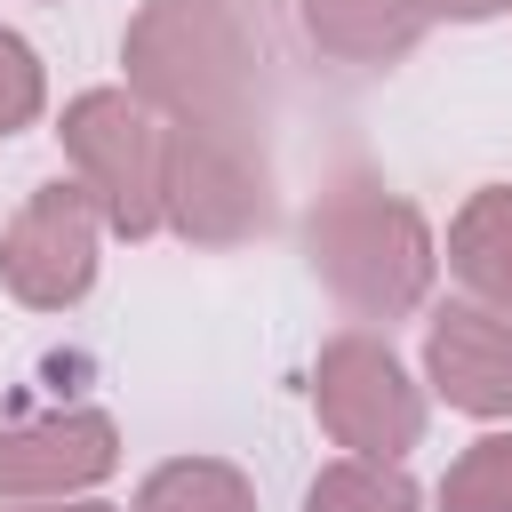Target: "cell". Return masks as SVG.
<instances>
[{
  "label": "cell",
  "instance_id": "cell-4",
  "mask_svg": "<svg viewBox=\"0 0 512 512\" xmlns=\"http://www.w3.org/2000/svg\"><path fill=\"white\" fill-rule=\"evenodd\" d=\"M96 216L120 232V240H144L168 224V128L160 112H144L128 88H88L64 104L56 120Z\"/></svg>",
  "mask_w": 512,
  "mask_h": 512
},
{
  "label": "cell",
  "instance_id": "cell-11",
  "mask_svg": "<svg viewBox=\"0 0 512 512\" xmlns=\"http://www.w3.org/2000/svg\"><path fill=\"white\" fill-rule=\"evenodd\" d=\"M136 512H256V488L224 456H168L136 480Z\"/></svg>",
  "mask_w": 512,
  "mask_h": 512
},
{
  "label": "cell",
  "instance_id": "cell-8",
  "mask_svg": "<svg viewBox=\"0 0 512 512\" xmlns=\"http://www.w3.org/2000/svg\"><path fill=\"white\" fill-rule=\"evenodd\" d=\"M424 376L464 416H512V320L480 304H448L424 328Z\"/></svg>",
  "mask_w": 512,
  "mask_h": 512
},
{
  "label": "cell",
  "instance_id": "cell-3",
  "mask_svg": "<svg viewBox=\"0 0 512 512\" xmlns=\"http://www.w3.org/2000/svg\"><path fill=\"white\" fill-rule=\"evenodd\" d=\"M168 224L192 248H240L272 224L264 120H168Z\"/></svg>",
  "mask_w": 512,
  "mask_h": 512
},
{
  "label": "cell",
  "instance_id": "cell-7",
  "mask_svg": "<svg viewBox=\"0 0 512 512\" xmlns=\"http://www.w3.org/2000/svg\"><path fill=\"white\" fill-rule=\"evenodd\" d=\"M112 472H120V424L104 408H48V416L0 424V496L8 504L80 496Z\"/></svg>",
  "mask_w": 512,
  "mask_h": 512
},
{
  "label": "cell",
  "instance_id": "cell-13",
  "mask_svg": "<svg viewBox=\"0 0 512 512\" xmlns=\"http://www.w3.org/2000/svg\"><path fill=\"white\" fill-rule=\"evenodd\" d=\"M440 512H512V432L472 440L440 472Z\"/></svg>",
  "mask_w": 512,
  "mask_h": 512
},
{
  "label": "cell",
  "instance_id": "cell-1",
  "mask_svg": "<svg viewBox=\"0 0 512 512\" xmlns=\"http://www.w3.org/2000/svg\"><path fill=\"white\" fill-rule=\"evenodd\" d=\"M304 256H312L320 288L360 320H408L440 264L424 208L360 168L328 176V192L304 208Z\"/></svg>",
  "mask_w": 512,
  "mask_h": 512
},
{
  "label": "cell",
  "instance_id": "cell-9",
  "mask_svg": "<svg viewBox=\"0 0 512 512\" xmlns=\"http://www.w3.org/2000/svg\"><path fill=\"white\" fill-rule=\"evenodd\" d=\"M296 24L304 40L328 56V64H352V72H384L416 48L424 32V0H296Z\"/></svg>",
  "mask_w": 512,
  "mask_h": 512
},
{
  "label": "cell",
  "instance_id": "cell-5",
  "mask_svg": "<svg viewBox=\"0 0 512 512\" xmlns=\"http://www.w3.org/2000/svg\"><path fill=\"white\" fill-rule=\"evenodd\" d=\"M312 408H320V424H328L336 448L376 456V464H400L424 440V392L408 384V368L392 360V344L368 336V328L320 344V360H312Z\"/></svg>",
  "mask_w": 512,
  "mask_h": 512
},
{
  "label": "cell",
  "instance_id": "cell-10",
  "mask_svg": "<svg viewBox=\"0 0 512 512\" xmlns=\"http://www.w3.org/2000/svg\"><path fill=\"white\" fill-rule=\"evenodd\" d=\"M448 272L488 304L512 312V184H480L448 224Z\"/></svg>",
  "mask_w": 512,
  "mask_h": 512
},
{
  "label": "cell",
  "instance_id": "cell-15",
  "mask_svg": "<svg viewBox=\"0 0 512 512\" xmlns=\"http://www.w3.org/2000/svg\"><path fill=\"white\" fill-rule=\"evenodd\" d=\"M512 0H424V16H448V24H488V16H504Z\"/></svg>",
  "mask_w": 512,
  "mask_h": 512
},
{
  "label": "cell",
  "instance_id": "cell-6",
  "mask_svg": "<svg viewBox=\"0 0 512 512\" xmlns=\"http://www.w3.org/2000/svg\"><path fill=\"white\" fill-rule=\"evenodd\" d=\"M96 240H104V216H96L88 184L56 176V184H40L8 216V232H0V288L16 304H32V312H72L96 288Z\"/></svg>",
  "mask_w": 512,
  "mask_h": 512
},
{
  "label": "cell",
  "instance_id": "cell-2",
  "mask_svg": "<svg viewBox=\"0 0 512 512\" xmlns=\"http://www.w3.org/2000/svg\"><path fill=\"white\" fill-rule=\"evenodd\" d=\"M120 64L128 96L160 120H248L264 96V56L232 0H144L128 16Z\"/></svg>",
  "mask_w": 512,
  "mask_h": 512
},
{
  "label": "cell",
  "instance_id": "cell-16",
  "mask_svg": "<svg viewBox=\"0 0 512 512\" xmlns=\"http://www.w3.org/2000/svg\"><path fill=\"white\" fill-rule=\"evenodd\" d=\"M0 512H112V504H88V496H32V504H0Z\"/></svg>",
  "mask_w": 512,
  "mask_h": 512
},
{
  "label": "cell",
  "instance_id": "cell-12",
  "mask_svg": "<svg viewBox=\"0 0 512 512\" xmlns=\"http://www.w3.org/2000/svg\"><path fill=\"white\" fill-rule=\"evenodd\" d=\"M304 512H416V480L400 464H376V456H336L312 472Z\"/></svg>",
  "mask_w": 512,
  "mask_h": 512
},
{
  "label": "cell",
  "instance_id": "cell-14",
  "mask_svg": "<svg viewBox=\"0 0 512 512\" xmlns=\"http://www.w3.org/2000/svg\"><path fill=\"white\" fill-rule=\"evenodd\" d=\"M40 104H48V72H40L32 40H16V32L0 24V136L32 128V120H40Z\"/></svg>",
  "mask_w": 512,
  "mask_h": 512
}]
</instances>
